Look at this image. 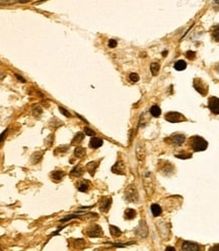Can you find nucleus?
I'll list each match as a JSON object with an SVG mask.
<instances>
[{
    "instance_id": "f257e3e1",
    "label": "nucleus",
    "mask_w": 219,
    "mask_h": 251,
    "mask_svg": "<svg viewBox=\"0 0 219 251\" xmlns=\"http://www.w3.org/2000/svg\"><path fill=\"white\" fill-rule=\"evenodd\" d=\"M191 147L194 152H203L208 147V143L201 136H193L190 140Z\"/></svg>"
},
{
    "instance_id": "f03ea898",
    "label": "nucleus",
    "mask_w": 219,
    "mask_h": 251,
    "mask_svg": "<svg viewBox=\"0 0 219 251\" xmlns=\"http://www.w3.org/2000/svg\"><path fill=\"white\" fill-rule=\"evenodd\" d=\"M125 199L127 201L136 203L139 200V194L137 191V188L134 185H130L125 190Z\"/></svg>"
},
{
    "instance_id": "7ed1b4c3",
    "label": "nucleus",
    "mask_w": 219,
    "mask_h": 251,
    "mask_svg": "<svg viewBox=\"0 0 219 251\" xmlns=\"http://www.w3.org/2000/svg\"><path fill=\"white\" fill-rule=\"evenodd\" d=\"M165 120L171 123H177V122L185 121L186 117L183 114L177 113V112H168V113L165 115Z\"/></svg>"
},
{
    "instance_id": "20e7f679",
    "label": "nucleus",
    "mask_w": 219,
    "mask_h": 251,
    "mask_svg": "<svg viewBox=\"0 0 219 251\" xmlns=\"http://www.w3.org/2000/svg\"><path fill=\"white\" fill-rule=\"evenodd\" d=\"M86 235L90 238H96V237H103V232L102 228L99 225H93L89 227L86 230Z\"/></svg>"
},
{
    "instance_id": "39448f33",
    "label": "nucleus",
    "mask_w": 219,
    "mask_h": 251,
    "mask_svg": "<svg viewBox=\"0 0 219 251\" xmlns=\"http://www.w3.org/2000/svg\"><path fill=\"white\" fill-rule=\"evenodd\" d=\"M194 88H196V91L198 93H200L202 96H205L206 94L208 93V87H207V84L200 78L194 79Z\"/></svg>"
},
{
    "instance_id": "423d86ee",
    "label": "nucleus",
    "mask_w": 219,
    "mask_h": 251,
    "mask_svg": "<svg viewBox=\"0 0 219 251\" xmlns=\"http://www.w3.org/2000/svg\"><path fill=\"white\" fill-rule=\"evenodd\" d=\"M208 108L214 115H219V99L216 98V97L209 98Z\"/></svg>"
},
{
    "instance_id": "0eeeda50",
    "label": "nucleus",
    "mask_w": 219,
    "mask_h": 251,
    "mask_svg": "<svg viewBox=\"0 0 219 251\" xmlns=\"http://www.w3.org/2000/svg\"><path fill=\"white\" fill-rule=\"evenodd\" d=\"M136 234L140 236L141 238H145L148 235V227H147L146 223L144 221H141L140 224H139L138 228L136 229Z\"/></svg>"
},
{
    "instance_id": "6e6552de",
    "label": "nucleus",
    "mask_w": 219,
    "mask_h": 251,
    "mask_svg": "<svg viewBox=\"0 0 219 251\" xmlns=\"http://www.w3.org/2000/svg\"><path fill=\"white\" fill-rule=\"evenodd\" d=\"M112 202H113V200H112L111 197H103V198H102V200L99 201V211L103 212H106L111 208Z\"/></svg>"
},
{
    "instance_id": "1a4fd4ad",
    "label": "nucleus",
    "mask_w": 219,
    "mask_h": 251,
    "mask_svg": "<svg viewBox=\"0 0 219 251\" xmlns=\"http://www.w3.org/2000/svg\"><path fill=\"white\" fill-rule=\"evenodd\" d=\"M112 172L118 175H123L125 174V165L122 161H118L116 164L112 167Z\"/></svg>"
},
{
    "instance_id": "9d476101",
    "label": "nucleus",
    "mask_w": 219,
    "mask_h": 251,
    "mask_svg": "<svg viewBox=\"0 0 219 251\" xmlns=\"http://www.w3.org/2000/svg\"><path fill=\"white\" fill-rule=\"evenodd\" d=\"M170 140H171V143L174 144V146H180L185 143L186 137H185V135H183V134L176 133V134H173L170 136Z\"/></svg>"
},
{
    "instance_id": "9b49d317",
    "label": "nucleus",
    "mask_w": 219,
    "mask_h": 251,
    "mask_svg": "<svg viewBox=\"0 0 219 251\" xmlns=\"http://www.w3.org/2000/svg\"><path fill=\"white\" fill-rule=\"evenodd\" d=\"M182 249L183 250H188V251H197V250L200 249V247L198 246L196 243L185 241L182 245Z\"/></svg>"
},
{
    "instance_id": "f8f14e48",
    "label": "nucleus",
    "mask_w": 219,
    "mask_h": 251,
    "mask_svg": "<svg viewBox=\"0 0 219 251\" xmlns=\"http://www.w3.org/2000/svg\"><path fill=\"white\" fill-rule=\"evenodd\" d=\"M145 155H146V152H145V147L141 144H138L137 147H136V156H137V159L139 161H143L145 159Z\"/></svg>"
},
{
    "instance_id": "ddd939ff",
    "label": "nucleus",
    "mask_w": 219,
    "mask_h": 251,
    "mask_svg": "<svg viewBox=\"0 0 219 251\" xmlns=\"http://www.w3.org/2000/svg\"><path fill=\"white\" fill-rule=\"evenodd\" d=\"M103 141L102 138L93 137L89 141V146L91 147V149H99V147H100L103 146Z\"/></svg>"
},
{
    "instance_id": "4468645a",
    "label": "nucleus",
    "mask_w": 219,
    "mask_h": 251,
    "mask_svg": "<svg viewBox=\"0 0 219 251\" xmlns=\"http://www.w3.org/2000/svg\"><path fill=\"white\" fill-rule=\"evenodd\" d=\"M83 173H84L83 168H82L81 166H79V165H77V166H75L72 170H71L70 175L74 176V177H81L82 175H83Z\"/></svg>"
},
{
    "instance_id": "2eb2a0df",
    "label": "nucleus",
    "mask_w": 219,
    "mask_h": 251,
    "mask_svg": "<svg viewBox=\"0 0 219 251\" xmlns=\"http://www.w3.org/2000/svg\"><path fill=\"white\" fill-rule=\"evenodd\" d=\"M64 176H65V173L62 172V171H54V172L51 174L52 179L56 182L61 181V180L64 178Z\"/></svg>"
},
{
    "instance_id": "dca6fc26",
    "label": "nucleus",
    "mask_w": 219,
    "mask_h": 251,
    "mask_svg": "<svg viewBox=\"0 0 219 251\" xmlns=\"http://www.w3.org/2000/svg\"><path fill=\"white\" fill-rule=\"evenodd\" d=\"M97 166H99V162H90V163H88L86 165V169L91 176L94 175V172H96Z\"/></svg>"
},
{
    "instance_id": "f3484780",
    "label": "nucleus",
    "mask_w": 219,
    "mask_h": 251,
    "mask_svg": "<svg viewBox=\"0 0 219 251\" xmlns=\"http://www.w3.org/2000/svg\"><path fill=\"white\" fill-rule=\"evenodd\" d=\"M136 215H137V212L133 208H127L125 211V214H124L127 220H133V218L136 217Z\"/></svg>"
},
{
    "instance_id": "a211bd4d",
    "label": "nucleus",
    "mask_w": 219,
    "mask_h": 251,
    "mask_svg": "<svg viewBox=\"0 0 219 251\" xmlns=\"http://www.w3.org/2000/svg\"><path fill=\"white\" fill-rule=\"evenodd\" d=\"M110 232H111V235L113 236V237L117 238V237H120L121 234H122V231L118 228L116 226H110Z\"/></svg>"
},
{
    "instance_id": "6ab92c4d",
    "label": "nucleus",
    "mask_w": 219,
    "mask_h": 251,
    "mask_svg": "<svg viewBox=\"0 0 219 251\" xmlns=\"http://www.w3.org/2000/svg\"><path fill=\"white\" fill-rule=\"evenodd\" d=\"M211 35H212V38L216 41V42H219V25L212 26Z\"/></svg>"
},
{
    "instance_id": "aec40b11",
    "label": "nucleus",
    "mask_w": 219,
    "mask_h": 251,
    "mask_svg": "<svg viewBox=\"0 0 219 251\" xmlns=\"http://www.w3.org/2000/svg\"><path fill=\"white\" fill-rule=\"evenodd\" d=\"M151 212H152V215H154V217H158V215H161L162 209H161V208L158 205H156V203H153V205H151Z\"/></svg>"
},
{
    "instance_id": "412c9836",
    "label": "nucleus",
    "mask_w": 219,
    "mask_h": 251,
    "mask_svg": "<svg viewBox=\"0 0 219 251\" xmlns=\"http://www.w3.org/2000/svg\"><path fill=\"white\" fill-rule=\"evenodd\" d=\"M150 114L152 115L153 117H159L160 116V114H161V110H160V108L158 107L157 105H153L151 108H150Z\"/></svg>"
},
{
    "instance_id": "4be33fe9",
    "label": "nucleus",
    "mask_w": 219,
    "mask_h": 251,
    "mask_svg": "<svg viewBox=\"0 0 219 251\" xmlns=\"http://www.w3.org/2000/svg\"><path fill=\"white\" fill-rule=\"evenodd\" d=\"M88 188H89V183H88L87 181H84V180L79 183L78 186H77V189L79 191H81V192H86V191L88 190Z\"/></svg>"
},
{
    "instance_id": "5701e85b",
    "label": "nucleus",
    "mask_w": 219,
    "mask_h": 251,
    "mask_svg": "<svg viewBox=\"0 0 219 251\" xmlns=\"http://www.w3.org/2000/svg\"><path fill=\"white\" fill-rule=\"evenodd\" d=\"M32 115H34L35 117H40L41 115L43 114V108L41 107L40 105H35V106L32 107Z\"/></svg>"
},
{
    "instance_id": "b1692460",
    "label": "nucleus",
    "mask_w": 219,
    "mask_h": 251,
    "mask_svg": "<svg viewBox=\"0 0 219 251\" xmlns=\"http://www.w3.org/2000/svg\"><path fill=\"white\" fill-rule=\"evenodd\" d=\"M186 67H187V63H186L184 60H179L174 63V68L179 70V71H182V70L186 69Z\"/></svg>"
},
{
    "instance_id": "393cba45",
    "label": "nucleus",
    "mask_w": 219,
    "mask_h": 251,
    "mask_svg": "<svg viewBox=\"0 0 219 251\" xmlns=\"http://www.w3.org/2000/svg\"><path fill=\"white\" fill-rule=\"evenodd\" d=\"M159 69H160V65H159L157 62H153V63H151V65H150V70H151L153 75H157Z\"/></svg>"
},
{
    "instance_id": "a878e982",
    "label": "nucleus",
    "mask_w": 219,
    "mask_h": 251,
    "mask_svg": "<svg viewBox=\"0 0 219 251\" xmlns=\"http://www.w3.org/2000/svg\"><path fill=\"white\" fill-rule=\"evenodd\" d=\"M74 155L76 156H79V158H81V156H83L85 155V149H84V147H82V146H77L74 150Z\"/></svg>"
},
{
    "instance_id": "bb28decb",
    "label": "nucleus",
    "mask_w": 219,
    "mask_h": 251,
    "mask_svg": "<svg viewBox=\"0 0 219 251\" xmlns=\"http://www.w3.org/2000/svg\"><path fill=\"white\" fill-rule=\"evenodd\" d=\"M83 138H84V134L82 133V132H78V133L74 136V138H73L72 143H81V141L83 140Z\"/></svg>"
},
{
    "instance_id": "cd10ccee",
    "label": "nucleus",
    "mask_w": 219,
    "mask_h": 251,
    "mask_svg": "<svg viewBox=\"0 0 219 251\" xmlns=\"http://www.w3.org/2000/svg\"><path fill=\"white\" fill-rule=\"evenodd\" d=\"M42 153H35L34 155H32V164H37V163H39V162L41 161V159H42Z\"/></svg>"
},
{
    "instance_id": "c85d7f7f",
    "label": "nucleus",
    "mask_w": 219,
    "mask_h": 251,
    "mask_svg": "<svg viewBox=\"0 0 219 251\" xmlns=\"http://www.w3.org/2000/svg\"><path fill=\"white\" fill-rule=\"evenodd\" d=\"M81 218V215H67V217H65L63 218H61L60 220V223H66L68 221L72 220V218Z\"/></svg>"
},
{
    "instance_id": "c756f323",
    "label": "nucleus",
    "mask_w": 219,
    "mask_h": 251,
    "mask_svg": "<svg viewBox=\"0 0 219 251\" xmlns=\"http://www.w3.org/2000/svg\"><path fill=\"white\" fill-rule=\"evenodd\" d=\"M176 156H177V158L184 159V160H186V159H190V158H192V155H191V153H186V152H180V153H177V155H176Z\"/></svg>"
},
{
    "instance_id": "7c9ffc66",
    "label": "nucleus",
    "mask_w": 219,
    "mask_h": 251,
    "mask_svg": "<svg viewBox=\"0 0 219 251\" xmlns=\"http://www.w3.org/2000/svg\"><path fill=\"white\" fill-rule=\"evenodd\" d=\"M129 79H130V81H132V82H137L139 81V75L137 74V73L132 72V73H130Z\"/></svg>"
},
{
    "instance_id": "2f4dec72",
    "label": "nucleus",
    "mask_w": 219,
    "mask_h": 251,
    "mask_svg": "<svg viewBox=\"0 0 219 251\" xmlns=\"http://www.w3.org/2000/svg\"><path fill=\"white\" fill-rule=\"evenodd\" d=\"M84 132H85V134L88 135V136H94V135H96V132H94L93 129L89 128V127H85Z\"/></svg>"
},
{
    "instance_id": "473e14b6",
    "label": "nucleus",
    "mask_w": 219,
    "mask_h": 251,
    "mask_svg": "<svg viewBox=\"0 0 219 251\" xmlns=\"http://www.w3.org/2000/svg\"><path fill=\"white\" fill-rule=\"evenodd\" d=\"M7 133H8V128H6L3 132H2L1 134H0V146H1V143L4 141V139H5V137H6Z\"/></svg>"
},
{
    "instance_id": "72a5a7b5",
    "label": "nucleus",
    "mask_w": 219,
    "mask_h": 251,
    "mask_svg": "<svg viewBox=\"0 0 219 251\" xmlns=\"http://www.w3.org/2000/svg\"><path fill=\"white\" fill-rule=\"evenodd\" d=\"M59 111H60L61 113L64 115V116H66L67 118H70V117H71V114H70L69 112H68L65 108H63V107H59Z\"/></svg>"
},
{
    "instance_id": "f704fd0d",
    "label": "nucleus",
    "mask_w": 219,
    "mask_h": 251,
    "mask_svg": "<svg viewBox=\"0 0 219 251\" xmlns=\"http://www.w3.org/2000/svg\"><path fill=\"white\" fill-rule=\"evenodd\" d=\"M67 150H68V146H59L58 149L55 150L54 153H58L59 152H63V153H65Z\"/></svg>"
},
{
    "instance_id": "c9c22d12",
    "label": "nucleus",
    "mask_w": 219,
    "mask_h": 251,
    "mask_svg": "<svg viewBox=\"0 0 219 251\" xmlns=\"http://www.w3.org/2000/svg\"><path fill=\"white\" fill-rule=\"evenodd\" d=\"M108 46L110 47V48H115V47H117V41H116V40H114V39L109 40Z\"/></svg>"
},
{
    "instance_id": "e433bc0d",
    "label": "nucleus",
    "mask_w": 219,
    "mask_h": 251,
    "mask_svg": "<svg viewBox=\"0 0 219 251\" xmlns=\"http://www.w3.org/2000/svg\"><path fill=\"white\" fill-rule=\"evenodd\" d=\"M186 56H187V58L192 60V59H194V57L196 56V53L194 51H188V52H186Z\"/></svg>"
},
{
    "instance_id": "4c0bfd02",
    "label": "nucleus",
    "mask_w": 219,
    "mask_h": 251,
    "mask_svg": "<svg viewBox=\"0 0 219 251\" xmlns=\"http://www.w3.org/2000/svg\"><path fill=\"white\" fill-rule=\"evenodd\" d=\"M14 75H15V77H16L17 79H19V81L20 82H22V84H25V82H26L25 79L23 78L22 75H19V73H14Z\"/></svg>"
},
{
    "instance_id": "58836bf2",
    "label": "nucleus",
    "mask_w": 219,
    "mask_h": 251,
    "mask_svg": "<svg viewBox=\"0 0 219 251\" xmlns=\"http://www.w3.org/2000/svg\"><path fill=\"white\" fill-rule=\"evenodd\" d=\"M19 3H28V2H29V0H19Z\"/></svg>"
},
{
    "instance_id": "ea45409f",
    "label": "nucleus",
    "mask_w": 219,
    "mask_h": 251,
    "mask_svg": "<svg viewBox=\"0 0 219 251\" xmlns=\"http://www.w3.org/2000/svg\"><path fill=\"white\" fill-rule=\"evenodd\" d=\"M210 250H219V245H216L214 247H211V249Z\"/></svg>"
},
{
    "instance_id": "a19ab883",
    "label": "nucleus",
    "mask_w": 219,
    "mask_h": 251,
    "mask_svg": "<svg viewBox=\"0 0 219 251\" xmlns=\"http://www.w3.org/2000/svg\"><path fill=\"white\" fill-rule=\"evenodd\" d=\"M167 250H174V247H167Z\"/></svg>"
},
{
    "instance_id": "79ce46f5",
    "label": "nucleus",
    "mask_w": 219,
    "mask_h": 251,
    "mask_svg": "<svg viewBox=\"0 0 219 251\" xmlns=\"http://www.w3.org/2000/svg\"><path fill=\"white\" fill-rule=\"evenodd\" d=\"M167 54V51H165V52H162V55H163V56H165Z\"/></svg>"
}]
</instances>
